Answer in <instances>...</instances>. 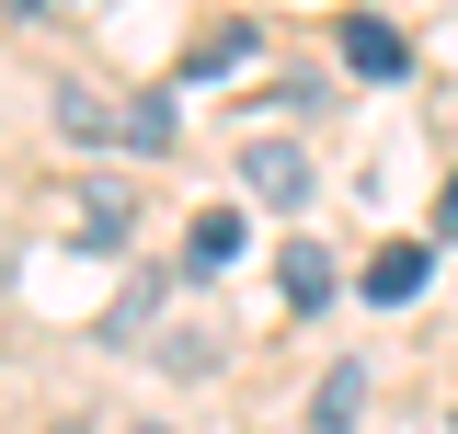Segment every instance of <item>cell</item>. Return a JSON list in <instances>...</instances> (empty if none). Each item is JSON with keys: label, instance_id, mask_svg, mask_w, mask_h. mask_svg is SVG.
I'll return each mask as SVG.
<instances>
[{"label": "cell", "instance_id": "1", "mask_svg": "<svg viewBox=\"0 0 458 434\" xmlns=\"http://www.w3.org/2000/svg\"><path fill=\"white\" fill-rule=\"evenodd\" d=\"M47 114H57V138H81V149H126V114H114L92 80H57V92H47Z\"/></svg>", "mask_w": 458, "mask_h": 434}, {"label": "cell", "instance_id": "2", "mask_svg": "<svg viewBox=\"0 0 458 434\" xmlns=\"http://www.w3.org/2000/svg\"><path fill=\"white\" fill-rule=\"evenodd\" d=\"M344 57H355V80H401V69H412L401 23H378V12H344Z\"/></svg>", "mask_w": 458, "mask_h": 434}, {"label": "cell", "instance_id": "3", "mask_svg": "<svg viewBox=\"0 0 458 434\" xmlns=\"http://www.w3.org/2000/svg\"><path fill=\"white\" fill-rule=\"evenodd\" d=\"M241 183H252L264 206H298V195H310V161H298L286 138H252V149H241Z\"/></svg>", "mask_w": 458, "mask_h": 434}, {"label": "cell", "instance_id": "4", "mask_svg": "<svg viewBox=\"0 0 458 434\" xmlns=\"http://www.w3.org/2000/svg\"><path fill=\"white\" fill-rule=\"evenodd\" d=\"M367 423V366L344 355V366H321V388H310V434H355Z\"/></svg>", "mask_w": 458, "mask_h": 434}, {"label": "cell", "instance_id": "5", "mask_svg": "<svg viewBox=\"0 0 458 434\" xmlns=\"http://www.w3.org/2000/svg\"><path fill=\"white\" fill-rule=\"evenodd\" d=\"M69 229H81V252H126V183H81Z\"/></svg>", "mask_w": 458, "mask_h": 434}, {"label": "cell", "instance_id": "6", "mask_svg": "<svg viewBox=\"0 0 458 434\" xmlns=\"http://www.w3.org/2000/svg\"><path fill=\"white\" fill-rule=\"evenodd\" d=\"M424 274H436V252H424V240H390V252L367 263V297H378V309H412V297H424Z\"/></svg>", "mask_w": 458, "mask_h": 434}, {"label": "cell", "instance_id": "7", "mask_svg": "<svg viewBox=\"0 0 458 434\" xmlns=\"http://www.w3.org/2000/svg\"><path fill=\"white\" fill-rule=\"evenodd\" d=\"M241 240H252L241 206H207L195 229H183V274H229V263H241Z\"/></svg>", "mask_w": 458, "mask_h": 434}, {"label": "cell", "instance_id": "8", "mask_svg": "<svg viewBox=\"0 0 458 434\" xmlns=\"http://www.w3.org/2000/svg\"><path fill=\"white\" fill-rule=\"evenodd\" d=\"M276 286H286V309H333V252H321V240H286Z\"/></svg>", "mask_w": 458, "mask_h": 434}, {"label": "cell", "instance_id": "9", "mask_svg": "<svg viewBox=\"0 0 458 434\" xmlns=\"http://www.w3.org/2000/svg\"><path fill=\"white\" fill-rule=\"evenodd\" d=\"M252 57H264V23H218V35H195L183 80H229V69H252Z\"/></svg>", "mask_w": 458, "mask_h": 434}, {"label": "cell", "instance_id": "10", "mask_svg": "<svg viewBox=\"0 0 458 434\" xmlns=\"http://www.w3.org/2000/svg\"><path fill=\"white\" fill-rule=\"evenodd\" d=\"M126 149H138V161L172 149V92H138V104H126Z\"/></svg>", "mask_w": 458, "mask_h": 434}, {"label": "cell", "instance_id": "11", "mask_svg": "<svg viewBox=\"0 0 458 434\" xmlns=\"http://www.w3.org/2000/svg\"><path fill=\"white\" fill-rule=\"evenodd\" d=\"M161 366H172V378H218V331H195V321H183V331L161 343Z\"/></svg>", "mask_w": 458, "mask_h": 434}, {"label": "cell", "instance_id": "12", "mask_svg": "<svg viewBox=\"0 0 458 434\" xmlns=\"http://www.w3.org/2000/svg\"><path fill=\"white\" fill-rule=\"evenodd\" d=\"M436 240H458V171H447V195H436Z\"/></svg>", "mask_w": 458, "mask_h": 434}, {"label": "cell", "instance_id": "13", "mask_svg": "<svg viewBox=\"0 0 458 434\" xmlns=\"http://www.w3.org/2000/svg\"><path fill=\"white\" fill-rule=\"evenodd\" d=\"M0 12H35V0H0Z\"/></svg>", "mask_w": 458, "mask_h": 434}, {"label": "cell", "instance_id": "14", "mask_svg": "<svg viewBox=\"0 0 458 434\" xmlns=\"http://www.w3.org/2000/svg\"><path fill=\"white\" fill-rule=\"evenodd\" d=\"M138 434H172V423H138Z\"/></svg>", "mask_w": 458, "mask_h": 434}]
</instances>
